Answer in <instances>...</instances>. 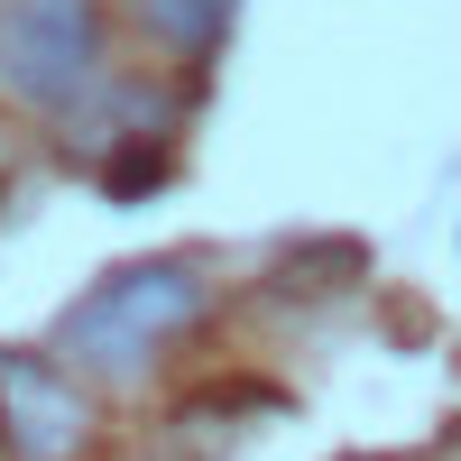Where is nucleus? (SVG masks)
Segmentation results:
<instances>
[{
    "label": "nucleus",
    "instance_id": "1",
    "mask_svg": "<svg viewBox=\"0 0 461 461\" xmlns=\"http://www.w3.org/2000/svg\"><path fill=\"white\" fill-rule=\"evenodd\" d=\"M194 314H203V277H194L185 258H148V267L102 277V286L56 323V360L93 369V378H139Z\"/></svg>",
    "mask_w": 461,
    "mask_h": 461
},
{
    "label": "nucleus",
    "instance_id": "2",
    "mask_svg": "<svg viewBox=\"0 0 461 461\" xmlns=\"http://www.w3.org/2000/svg\"><path fill=\"white\" fill-rule=\"evenodd\" d=\"M102 65V19L93 0H10L0 10V84L37 111H65Z\"/></svg>",
    "mask_w": 461,
    "mask_h": 461
},
{
    "label": "nucleus",
    "instance_id": "3",
    "mask_svg": "<svg viewBox=\"0 0 461 461\" xmlns=\"http://www.w3.org/2000/svg\"><path fill=\"white\" fill-rule=\"evenodd\" d=\"M0 415H10L28 461H56L84 434V397H74V378L47 369V360H0Z\"/></svg>",
    "mask_w": 461,
    "mask_h": 461
},
{
    "label": "nucleus",
    "instance_id": "4",
    "mask_svg": "<svg viewBox=\"0 0 461 461\" xmlns=\"http://www.w3.org/2000/svg\"><path fill=\"white\" fill-rule=\"evenodd\" d=\"M139 19L167 37V47H212L230 28V0H139Z\"/></svg>",
    "mask_w": 461,
    "mask_h": 461
}]
</instances>
